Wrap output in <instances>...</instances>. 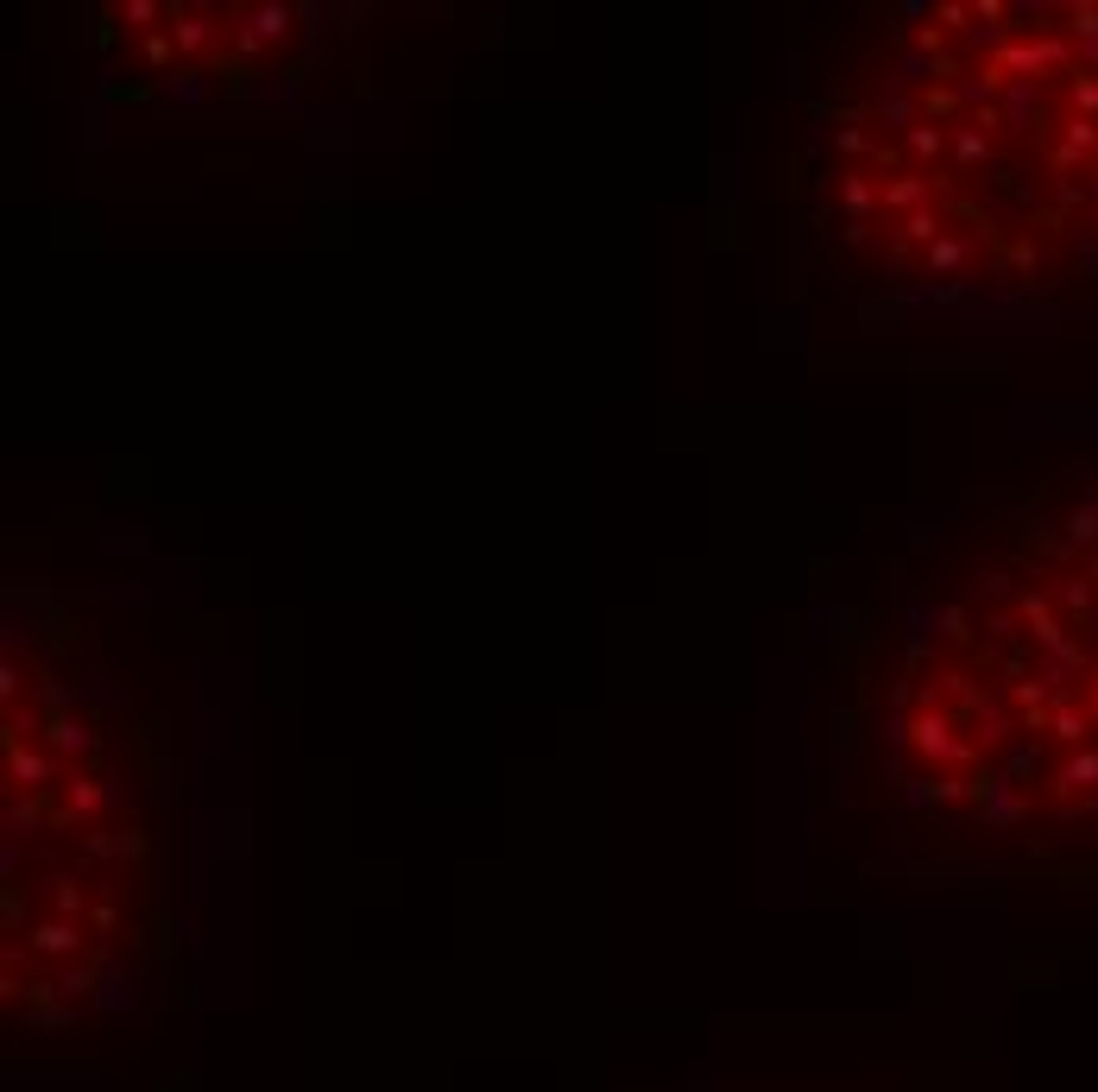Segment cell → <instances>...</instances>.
I'll use <instances>...</instances> for the list:
<instances>
[{
	"label": "cell",
	"mask_w": 1098,
	"mask_h": 1092,
	"mask_svg": "<svg viewBox=\"0 0 1098 1092\" xmlns=\"http://www.w3.org/2000/svg\"><path fill=\"white\" fill-rule=\"evenodd\" d=\"M795 221L890 335L1098 322V7H871L809 76Z\"/></svg>",
	"instance_id": "6da1fadb"
},
{
	"label": "cell",
	"mask_w": 1098,
	"mask_h": 1092,
	"mask_svg": "<svg viewBox=\"0 0 1098 1092\" xmlns=\"http://www.w3.org/2000/svg\"><path fill=\"white\" fill-rule=\"evenodd\" d=\"M865 777L903 833H1098V474L903 575L865 676Z\"/></svg>",
	"instance_id": "7a4b0ae2"
},
{
	"label": "cell",
	"mask_w": 1098,
	"mask_h": 1092,
	"mask_svg": "<svg viewBox=\"0 0 1098 1092\" xmlns=\"http://www.w3.org/2000/svg\"><path fill=\"white\" fill-rule=\"evenodd\" d=\"M165 746L139 694L82 638L7 632V928L89 890L108 910L152 897Z\"/></svg>",
	"instance_id": "3957f363"
},
{
	"label": "cell",
	"mask_w": 1098,
	"mask_h": 1092,
	"mask_svg": "<svg viewBox=\"0 0 1098 1092\" xmlns=\"http://www.w3.org/2000/svg\"><path fill=\"white\" fill-rule=\"evenodd\" d=\"M329 7H89L82 44L102 89L139 108H253L310 89L329 52Z\"/></svg>",
	"instance_id": "277c9868"
}]
</instances>
